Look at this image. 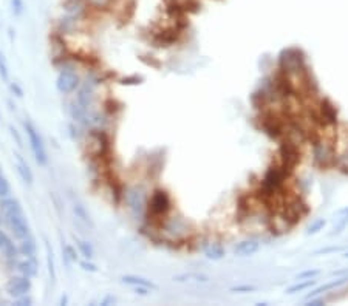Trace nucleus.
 Instances as JSON below:
<instances>
[{"label": "nucleus", "mask_w": 348, "mask_h": 306, "mask_svg": "<svg viewBox=\"0 0 348 306\" xmlns=\"http://www.w3.org/2000/svg\"><path fill=\"white\" fill-rule=\"evenodd\" d=\"M23 127H25L28 141H29V147H31V150H33V155H34V158L37 161V164L39 166H46V163H48V155H46L43 139H42L40 133L37 132L36 125L31 121H25Z\"/></svg>", "instance_id": "f257e3e1"}, {"label": "nucleus", "mask_w": 348, "mask_h": 306, "mask_svg": "<svg viewBox=\"0 0 348 306\" xmlns=\"http://www.w3.org/2000/svg\"><path fill=\"white\" fill-rule=\"evenodd\" d=\"M60 303H62V305L67 303V297H62V299H60Z\"/></svg>", "instance_id": "72a5a7b5"}, {"label": "nucleus", "mask_w": 348, "mask_h": 306, "mask_svg": "<svg viewBox=\"0 0 348 306\" xmlns=\"http://www.w3.org/2000/svg\"><path fill=\"white\" fill-rule=\"evenodd\" d=\"M209 279L203 274H195V272H184L178 274V276H173V282L178 283H206Z\"/></svg>", "instance_id": "9d476101"}, {"label": "nucleus", "mask_w": 348, "mask_h": 306, "mask_svg": "<svg viewBox=\"0 0 348 306\" xmlns=\"http://www.w3.org/2000/svg\"><path fill=\"white\" fill-rule=\"evenodd\" d=\"M150 211L153 215H166L167 211L170 209V198L169 195L164 192V190H156L153 195H152V200H150Z\"/></svg>", "instance_id": "39448f33"}, {"label": "nucleus", "mask_w": 348, "mask_h": 306, "mask_svg": "<svg viewBox=\"0 0 348 306\" xmlns=\"http://www.w3.org/2000/svg\"><path fill=\"white\" fill-rule=\"evenodd\" d=\"M336 217H338L336 218V224L333 226V232H331V235H338V234H341L345 229V226L348 224V207L339 211L336 214Z\"/></svg>", "instance_id": "ddd939ff"}, {"label": "nucleus", "mask_w": 348, "mask_h": 306, "mask_svg": "<svg viewBox=\"0 0 348 306\" xmlns=\"http://www.w3.org/2000/svg\"><path fill=\"white\" fill-rule=\"evenodd\" d=\"M347 282V279H341V280H335V282H331V283H327L325 286H321L319 289H316V291L311 294V296H308V297H313V296H318V294H321V293H324V291H328V289H331V288H336V286H339V285H342V283H345Z\"/></svg>", "instance_id": "6ab92c4d"}, {"label": "nucleus", "mask_w": 348, "mask_h": 306, "mask_svg": "<svg viewBox=\"0 0 348 306\" xmlns=\"http://www.w3.org/2000/svg\"><path fill=\"white\" fill-rule=\"evenodd\" d=\"M11 8H12L14 15H20L23 12V8H25L23 0H11Z\"/></svg>", "instance_id": "5701e85b"}, {"label": "nucleus", "mask_w": 348, "mask_h": 306, "mask_svg": "<svg viewBox=\"0 0 348 306\" xmlns=\"http://www.w3.org/2000/svg\"><path fill=\"white\" fill-rule=\"evenodd\" d=\"M91 11H102V9H112L115 0H85Z\"/></svg>", "instance_id": "dca6fc26"}, {"label": "nucleus", "mask_w": 348, "mask_h": 306, "mask_svg": "<svg viewBox=\"0 0 348 306\" xmlns=\"http://www.w3.org/2000/svg\"><path fill=\"white\" fill-rule=\"evenodd\" d=\"M81 268L87 272H98V268L94 266L93 263H88V262H81Z\"/></svg>", "instance_id": "c85d7f7f"}, {"label": "nucleus", "mask_w": 348, "mask_h": 306, "mask_svg": "<svg viewBox=\"0 0 348 306\" xmlns=\"http://www.w3.org/2000/svg\"><path fill=\"white\" fill-rule=\"evenodd\" d=\"M204 254L209 260H221L225 257V249L220 243H211L206 249H204Z\"/></svg>", "instance_id": "4468645a"}, {"label": "nucleus", "mask_w": 348, "mask_h": 306, "mask_svg": "<svg viewBox=\"0 0 348 306\" xmlns=\"http://www.w3.org/2000/svg\"><path fill=\"white\" fill-rule=\"evenodd\" d=\"M2 254H3V257H5V260L6 262H15V259H17V255H19V248L15 246L12 241H11V238L8 237V235H5V238H3V243H2Z\"/></svg>", "instance_id": "6e6552de"}, {"label": "nucleus", "mask_w": 348, "mask_h": 306, "mask_svg": "<svg viewBox=\"0 0 348 306\" xmlns=\"http://www.w3.org/2000/svg\"><path fill=\"white\" fill-rule=\"evenodd\" d=\"M0 209H2L3 217L15 214V212H22V206L15 198H3L0 201Z\"/></svg>", "instance_id": "f8f14e48"}, {"label": "nucleus", "mask_w": 348, "mask_h": 306, "mask_svg": "<svg viewBox=\"0 0 348 306\" xmlns=\"http://www.w3.org/2000/svg\"><path fill=\"white\" fill-rule=\"evenodd\" d=\"M345 257H347V259H348V254H347V255H345Z\"/></svg>", "instance_id": "f704fd0d"}, {"label": "nucleus", "mask_w": 348, "mask_h": 306, "mask_svg": "<svg viewBox=\"0 0 348 306\" xmlns=\"http://www.w3.org/2000/svg\"><path fill=\"white\" fill-rule=\"evenodd\" d=\"M116 302V299L113 297V296H107L104 300H101V305H104V306H107V305H113Z\"/></svg>", "instance_id": "7c9ffc66"}, {"label": "nucleus", "mask_w": 348, "mask_h": 306, "mask_svg": "<svg viewBox=\"0 0 348 306\" xmlns=\"http://www.w3.org/2000/svg\"><path fill=\"white\" fill-rule=\"evenodd\" d=\"M319 274V271H305V272H302V274H299L297 276V280H304V279H313L314 276H318Z\"/></svg>", "instance_id": "a878e982"}, {"label": "nucleus", "mask_w": 348, "mask_h": 306, "mask_svg": "<svg viewBox=\"0 0 348 306\" xmlns=\"http://www.w3.org/2000/svg\"><path fill=\"white\" fill-rule=\"evenodd\" d=\"M122 283L125 285H130V286H141V288H147V289H158V286L152 282V280H147L144 277H138V276H124L122 279Z\"/></svg>", "instance_id": "9b49d317"}, {"label": "nucleus", "mask_w": 348, "mask_h": 306, "mask_svg": "<svg viewBox=\"0 0 348 306\" xmlns=\"http://www.w3.org/2000/svg\"><path fill=\"white\" fill-rule=\"evenodd\" d=\"M324 226H325V221L324 220H318L316 221L313 226H310V229H308V235H311V234H318L319 231H322L324 229Z\"/></svg>", "instance_id": "393cba45"}, {"label": "nucleus", "mask_w": 348, "mask_h": 306, "mask_svg": "<svg viewBox=\"0 0 348 306\" xmlns=\"http://www.w3.org/2000/svg\"><path fill=\"white\" fill-rule=\"evenodd\" d=\"M11 192V186L8 183V180L3 175H0V197H8Z\"/></svg>", "instance_id": "4be33fe9"}, {"label": "nucleus", "mask_w": 348, "mask_h": 306, "mask_svg": "<svg viewBox=\"0 0 348 306\" xmlns=\"http://www.w3.org/2000/svg\"><path fill=\"white\" fill-rule=\"evenodd\" d=\"M260 249V243L256 240H245L234 248V254L237 257H251Z\"/></svg>", "instance_id": "423d86ee"}, {"label": "nucleus", "mask_w": 348, "mask_h": 306, "mask_svg": "<svg viewBox=\"0 0 348 306\" xmlns=\"http://www.w3.org/2000/svg\"><path fill=\"white\" fill-rule=\"evenodd\" d=\"M14 303L19 305V306H28V305L33 303V300H31V299L28 297V294H26V296H22V297H19V299H15Z\"/></svg>", "instance_id": "bb28decb"}, {"label": "nucleus", "mask_w": 348, "mask_h": 306, "mask_svg": "<svg viewBox=\"0 0 348 306\" xmlns=\"http://www.w3.org/2000/svg\"><path fill=\"white\" fill-rule=\"evenodd\" d=\"M9 88H11V91H12V93H15V96H17V98H22V96H23V90L19 87V84H17V82H11Z\"/></svg>", "instance_id": "cd10ccee"}, {"label": "nucleus", "mask_w": 348, "mask_h": 306, "mask_svg": "<svg viewBox=\"0 0 348 306\" xmlns=\"http://www.w3.org/2000/svg\"><path fill=\"white\" fill-rule=\"evenodd\" d=\"M74 214H76L77 217H81V220H84L85 223H91L88 214L85 212V209H84L81 204H74Z\"/></svg>", "instance_id": "b1692460"}, {"label": "nucleus", "mask_w": 348, "mask_h": 306, "mask_svg": "<svg viewBox=\"0 0 348 306\" xmlns=\"http://www.w3.org/2000/svg\"><path fill=\"white\" fill-rule=\"evenodd\" d=\"M232 291H237V293H240V291H254V288H252V286H239V288H232Z\"/></svg>", "instance_id": "2f4dec72"}, {"label": "nucleus", "mask_w": 348, "mask_h": 306, "mask_svg": "<svg viewBox=\"0 0 348 306\" xmlns=\"http://www.w3.org/2000/svg\"><path fill=\"white\" fill-rule=\"evenodd\" d=\"M5 220H6V224L9 226L11 232L14 234V237L17 238V240H23V238H26L28 235H31L29 226H28V221H26V218H25L23 211H22V212L11 214V215H6Z\"/></svg>", "instance_id": "f03ea898"}, {"label": "nucleus", "mask_w": 348, "mask_h": 306, "mask_svg": "<svg viewBox=\"0 0 348 306\" xmlns=\"http://www.w3.org/2000/svg\"><path fill=\"white\" fill-rule=\"evenodd\" d=\"M17 271L25 277H29V279L36 277L37 276V262H36V259H26L23 262H19L17 263Z\"/></svg>", "instance_id": "1a4fd4ad"}, {"label": "nucleus", "mask_w": 348, "mask_h": 306, "mask_svg": "<svg viewBox=\"0 0 348 306\" xmlns=\"http://www.w3.org/2000/svg\"><path fill=\"white\" fill-rule=\"evenodd\" d=\"M5 232L3 231H0V248H2V243H3V238H5Z\"/></svg>", "instance_id": "473e14b6"}, {"label": "nucleus", "mask_w": 348, "mask_h": 306, "mask_svg": "<svg viewBox=\"0 0 348 306\" xmlns=\"http://www.w3.org/2000/svg\"><path fill=\"white\" fill-rule=\"evenodd\" d=\"M20 245H19V251L22 255H25L26 259H36V254H37V246H36V241L34 238L28 235L23 240H19Z\"/></svg>", "instance_id": "0eeeda50"}, {"label": "nucleus", "mask_w": 348, "mask_h": 306, "mask_svg": "<svg viewBox=\"0 0 348 306\" xmlns=\"http://www.w3.org/2000/svg\"><path fill=\"white\" fill-rule=\"evenodd\" d=\"M15 169H17V172H19V175H20V178H22L26 184H33V180H34L33 172H31V169L23 163L22 159H19V163L15 164Z\"/></svg>", "instance_id": "2eb2a0df"}, {"label": "nucleus", "mask_w": 348, "mask_h": 306, "mask_svg": "<svg viewBox=\"0 0 348 306\" xmlns=\"http://www.w3.org/2000/svg\"><path fill=\"white\" fill-rule=\"evenodd\" d=\"M77 87H79V76L74 71L65 68L59 73V76L56 79V88L60 93H64V94L73 93Z\"/></svg>", "instance_id": "7ed1b4c3"}, {"label": "nucleus", "mask_w": 348, "mask_h": 306, "mask_svg": "<svg viewBox=\"0 0 348 306\" xmlns=\"http://www.w3.org/2000/svg\"><path fill=\"white\" fill-rule=\"evenodd\" d=\"M77 246H79V251H81V254L85 257V259H93L94 251H93V248H91L90 243H87V241H82V240H79V241H77Z\"/></svg>", "instance_id": "a211bd4d"}, {"label": "nucleus", "mask_w": 348, "mask_h": 306, "mask_svg": "<svg viewBox=\"0 0 348 306\" xmlns=\"http://www.w3.org/2000/svg\"><path fill=\"white\" fill-rule=\"evenodd\" d=\"M46 262H48V272L51 276V280H56V271H54V262H53V252L50 249V246L46 245Z\"/></svg>", "instance_id": "aec40b11"}, {"label": "nucleus", "mask_w": 348, "mask_h": 306, "mask_svg": "<svg viewBox=\"0 0 348 306\" xmlns=\"http://www.w3.org/2000/svg\"><path fill=\"white\" fill-rule=\"evenodd\" d=\"M29 291H31V279L25 277V276L14 277L6 285V294L9 297H12L14 300L22 297V296H26Z\"/></svg>", "instance_id": "20e7f679"}, {"label": "nucleus", "mask_w": 348, "mask_h": 306, "mask_svg": "<svg viewBox=\"0 0 348 306\" xmlns=\"http://www.w3.org/2000/svg\"><path fill=\"white\" fill-rule=\"evenodd\" d=\"M314 283H316V280H313V279H308V280H305V282H300V283H296V285H293L291 288H288V289H287V293H288V294L300 293V291H304V289H307V288L313 286Z\"/></svg>", "instance_id": "f3484780"}, {"label": "nucleus", "mask_w": 348, "mask_h": 306, "mask_svg": "<svg viewBox=\"0 0 348 306\" xmlns=\"http://www.w3.org/2000/svg\"><path fill=\"white\" fill-rule=\"evenodd\" d=\"M65 254L68 255V259H70L71 262H76V260H77V254H76V251H74L71 246H65Z\"/></svg>", "instance_id": "c756f323"}, {"label": "nucleus", "mask_w": 348, "mask_h": 306, "mask_svg": "<svg viewBox=\"0 0 348 306\" xmlns=\"http://www.w3.org/2000/svg\"><path fill=\"white\" fill-rule=\"evenodd\" d=\"M0 77H2L3 80H8L9 79V70H8V63L5 60V56L0 53Z\"/></svg>", "instance_id": "412c9836"}]
</instances>
